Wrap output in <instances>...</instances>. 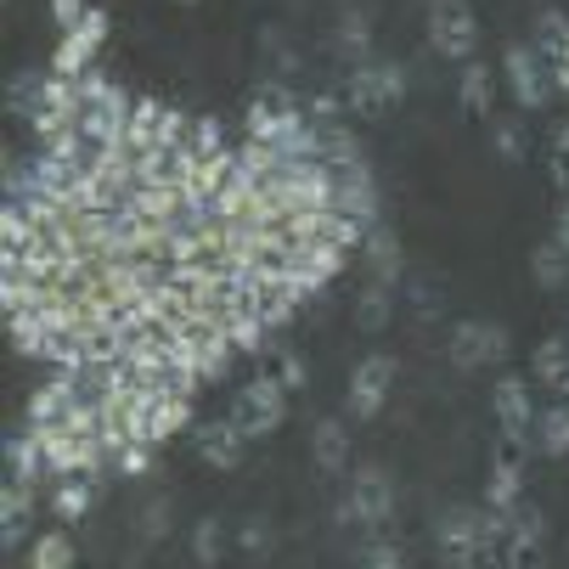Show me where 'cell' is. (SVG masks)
<instances>
[{
    "label": "cell",
    "mask_w": 569,
    "mask_h": 569,
    "mask_svg": "<svg viewBox=\"0 0 569 569\" xmlns=\"http://www.w3.org/2000/svg\"><path fill=\"white\" fill-rule=\"evenodd\" d=\"M552 62H569V34H563V46H558V57Z\"/></svg>",
    "instance_id": "cell-41"
},
{
    "label": "cell",
    "mask_w": 569,
    "mask_h": 569,
    "mask_svg": "<svg viewBox=\"0 0 569 569\" xmlns=\"http://www.w3.org/2000/svg\"><path fill=\"white\" fill-rule=\"evenodd\" d=\"M491 412H497V429H508V435H530L536 429V400H530V383L525 378H497V389H491Z\"/></svg>",
    "instance_id": "cell-13"
},
{
    "label": "cell",
    "mask_w": 569,
    "mask_h": 569,
    "mask_svg": "<svg viewBox=\"0 0 569 569\" xmlns=\"http://www.w3.org/2000/svg\"><path fill=\"white\" fill-rule=\"evenodd\" d=\"M91 508H97V473H62L57 491H51V513L62 525H79Z\"/></svg>",
    "instance_id": "cell-17"
},
{
    "label": "cell",
    "mask_w": 569,
    "mask_h": 569,
    "mask_svg": "<svg viewBox=\"0 0 569 569\" xmlns=\"http://www.w3.org/2000/svg\"><path fill=\"white\" fill-rule=\"evenodd\" d=\"M400 97H406L400 62H356L350 79H345V102H350L361 119H383L389 108H400Z\"/></svg>",
    "instance_id": "cell-4"
},
{
    "label": "cell",
    "mask_w": 569,
    "mask_h": 569,
    "mask_svg": "<svg viewBox=\"0 0 569 569\" xmlns=\"http://www.w3.org/2000/svg\"><path fill=\"white\" fill-rule=\"evenodd\" d=\"M91 7H86V0H51V18H57V29H73L79 18H86Z\"/></svg>",
    "instance_id": "cell-38"
},
{
    "label": "cell",
    "mask_w": 569,
    "mask_h": 569,
    "mask_svg": "<svg viewBox=\"0 0 569 569\" xmlns=\"http://www.w3.org/2000/svg\"><path fill=\"white\" fill-rule=\"evenodd\" d=\"M429 40L440 57L451 62H468L473 46H479V18L468 0H429Z\"/></svg>",
    "instance_id": "cell-5"
},
{
    "label": "cell",
    "mask_w": 569,
    "mask_h": 569,
    "mask_svg": "<svg viewBox=\"0 0 569 569\" xmlns=\"http://www.w3.org/2000/svg\"><path fill=\"white\" fill-rule=\"evenodd\" d=\"M86 395L73 378V367H57V378H46L40 389H29V423H62L73 412V400Z\"/></svg>",
    "instance_id": "cell-12"
},
{
    "label": "cell",
    "mask_w": 569,
    "mask_h": 569,
    "mask_svg": "<svg viewBox=\"0 0 569 569\" xmlns=\"http://www.w3.org/2000/svg\"><path fill=\"white\" fill-rule=\"evenodd\" d=\"M457 102H462V113H473V119H491V108H497V79H491V68H485V62H462Z\"/></svg>",
    "instance_id": "cell-19"
},
{
    "label": "cell",
    "mask_w": 569,
    "mask_h": 569,
    "mask_svg": "<svg viewBox=\"0 0 569 569\" xmlns=\"http://www.w3.org/2000/svg\"><path fill=\"white\" fill-rule=\"evenodd\" d=\"M547 170H552V187H558V192H569V124H558V130H552Z\"/></svg>",
    "instance_id": "cell-34"
},
{
    "label": "cell",
    "mask_w": 569,
    "mask_h": 569,
    "mask_svg": "<svg viewBox=\"0 0 569 569\" xmlns=\"http://www.w3.org/2000/svg\"><path fill=\"white\" fill-rule=\"evenodd\" d=\"M187 152H192V158H214V152H226V130H220V119H192V130H187Z\"/></svg>",
    "instance_id": "cell-30"
},
{
    "label": "cell",
    "mask_w": 569,
    "mask_h": 569,
    "mask_svg": "<svg viewBox=\"0 0 569 569\" xmlns=\"http://www.w3.org/2000/svg\"><path fill=\"white\" fill-rule=\"evenodd\" d=\"M446 356L457 372H479L508 356V333L497 328V321H457V328L446 333Z\"/></svg>",
    "instance_id": "cell-7"
},
{
    "label": "cell",
    "mask_w": 569,
    "mask_h": 569,
    "mask_svg": "<svg viewBox=\"0 0 569 569\" xmlns=\"http://www.w3.org/2000/svg\"><path fill=\"white\" fill-rule=\"evenodd\" d=\"M530 277H536V288H547V293L569 282V254H563V242H558V237H552V242H536Z\"/></svg>",
    "instance_id": "cell-25"
},
{
    "label": "cell",
    "mask_w": 569,
    "mask_h": 569,
    "mask_svg": "<svg viewBox=\"0 0 569 569\" xmlns=\"http://www.w3.org/2000/svg\"><path fill=\"white\" fill-rule=\"evenodd\" d=\"M491 141H497V152L508 158V164H519V158H525V124L519 119H497L491 113Z\"/></svg>",
    "instance_id": "cell-32"
},
{
    "label": "cell",
    "mask_w": 569,
    "mask_h": 569,
    "mask_svg": "<svg viewBox=\"0 0 569 569\" xmlns=\"http://www.w3.org/2000/svg\"><path fill=\"white\" fill-rule=\"evenodd\" d=\"M389 513H395V479L378 462L356 468V479L345 485V497H339V525H356V530L378 536L389 525Z\"/></svg>",
    "instance_id": "cell-2"
},
{
    "label": "cell",
    "mask_w": 569,
    "mask_h": 569,
    "mask_svg": "<svg viewBox=\"0 0 569 569\" xmlns=\"http://www.w3.org/2000/svg\"><path fill=\"white\" fill-rule=\"evenodd\" d=\"M40 86H46V73H40V68H23V73L12 79V91H7V108L29 119V108L40 102Z\"/></svg>",
    "instance_id": "cell-31"
},
{
    "label": "cell",
    "mask_w": 569,
    "mask_h": 569,
    "mask_svg": "<svg viewBox=\"0 0 569 569\" xmlns=\"http://www.w3.org/2000/svg\"><path fill=\"white\" fill-rule=\"evenodd\" d=\"M558 242H563V254H569V209H563V220H558Z\"/></svg>",
    "instance_id": "cell-39"
},
{
    "label": "cell",
    "mask_w": 569,
    "mask_h": 569,
    "mask_svg": "<svg viewBox=\"0 0 569 569\" xmlns=\"http://www.w3.org/2000/svg\"><path fill=\"white\" fill-rule=\"evenodd\" d=\"M497 541H502L497 508H451L440 519V558L446 563H491Z\"/></svg>",
    "instance_id": "cell-1"
},
{
    "label": "cell",
    "mask_w": 569,
    "mask_h": 569,
    "mask_svg": "<svg viewBox=\"0 0 569 569\" xmlns=\"http://www.w3.org/2000/svg\"><path fill=\"white\" fill-rule=\"evenodd\" d=\"M502 68H508V86H513V102H519V108L541 113V108L552 102V73H547V57H541V51H530V46H508Z\"/></svg>",
    "instance_id": "cell-9"
},
{
    "label": "cell",
    "mask_w": 569,
    "mask_h": 569,
    "mask_svg": "<svg viewBox=\"0 0 569 569\" xmlns=\"http://www.w3.org/2000/svg\"><path fill=\"white\" fill-rule=\"evenodd\" d=\"M310 462H316L321 473H345V468H350V429H345V418H321V423H316V435H310Z\"/></svg>",
    "instance_id": "cell-18"
},
{
    "label": "cell",
    "mask_w": 569,
    "mask_h": 569,
    "mask_svg": "<svg viewBox=\"0 0 569 569\" xmlns=\"http://www.w3.org/2000/svg\"><path fill=\"white\" fill-rule=\"evenodd\" d=\"M305 124V108H293L282 91H266L260 102H249V119H242V130H249V141H266V147H288V136Z\"/></svg>",
    "instance_id": "cell-10"
},
{
    "label": "cell",
    "mask_w": 569,
    "mask_h": 569,
    "mask_svg": "<svg viewBox=\"0 0 569 569\" xmlns=\"http://www.w3.org/2000/svg\"><path fill=\"white\" fill-rule=\"evenodd\" d=\"M237 547H242V558H266L271 552V525L266 519H249V525H242V536H237Z\"/></svg>",
    "instance_id": "cell-36"
},
{
    "label": "cell",
    "mask_w": 569,
    "mask_h": 569,
    "mask_svg": "<svg viewBox=\"0 0 569 569\" xmlns=\"http://www.w3.org/2000/svg\"><path fill=\"white\" fill-rule=\"evenodd\" d=\"M152 457H158V446H147V440H136V446H124V451H113V468H119L124 479H141V473H152Z\"/></svg>",
    "instance_id": "cell-33"
},
{
    "label": "cell",
    "mask_w": 569,
    "mask_h": 569,
    "mask_svg": "<svg viewBox=\"0 0 569 569\" xmlns=\"http://www.w3.org/2000/svg\"><path fill=\"white\" fill-rule=\"evenodd\" d=\"M102 40H108V12L91 7L73 29H62V40H57V51H51V68H57V73H86V68H97Z\"/></svg>",
    "instance_id": "cell-8"
},
{
    "label": "cell",
    "mask_w": 569,
    "mask_h": 569,
    "mask_svg": "<svg viewBox=\"0 0 569 569\" xmlns=\"http://www.w3.org/2000/svg\"><path fill=\"white\" fill-rule=\"evenodd\" d=\"M519 502H525V468L491 462V473H485V508L508 513V508H519Z\"/></svg>",
    "instance_id": "cell-22"
},
{
    "label": "cell",
    "mask_w": 569,
    "mask_h": 569,
    "mask_svg": "<svg viewBox=\"0 0 569 569\" xmlns=\"http://www.w3.org/2000/svg\"><path fill=\"white\" fill-rule=\"evenodd\" d=\"M361 254H367V266H372V277H378V282H389V288L400 282V266H406V260H400V242H395V231H389V226H372V231H367Z\"/></svg>",
    "instance_id": "cell-20"
},
{
    "label": "cell",
    "mask_w": 569,
    "mask_h": 569,
    "mask_svg": "<svg viewBox=\"0 0 569 569\" xmlns=\"http://www.w3.org/2000/svg\"><path fill=\"white\" fill-rule=\"evenodd\" d=\"M277 378L288 383V395H299V389L310 383V367H305V356H299V350H277Z\"/></svg>",
    "instance_id": "cell-35"
},
{
    "label": "cell",
    "mask_w": 569,
    "mask_h": 569,
    "mask_svg": "<svg viewBox=\"0 0 569 569\" xmlns=\"http://www.w3.org/2000/svg\"><path fill=\"white\" fill-rule=\"evenodd\" d=\"M389 321H395V293H389V282L372 277V288L356 299V328H361V333H383Z\"/></svg>",
    "instance_id": "cell-24"
},
{
    "label": "cell",
    "mask_w": 569,
    "mask_h": 569,
    "mask_svg": "<svg viewBox=\"0 0 569 569\" xmlns=\"http://www.w3.org/2000/svg\"><path fill=\"white\" fill-rule=\"evenodd\" d=\"M552 395H558V400H563V406H569V378H563V383H558V389H552Z\"/></svg>",
    "instance_id": "cell-40"
},
{
    "label": "cell",
    "mask_w": 569,
    "mask_h": 569,
    "mask_svg": "<svg viewBox=\"0 0 569 569\" xmlns=\"http://www.w3.org/2000/svg\"><path fill=\"white\" fill-rule=\"evenodd\" d=\"M181 7H198V0H181Z\"/></svg>",
    "instance_id": "cell-42"
},
{
    "label": "cell",
    "mask_w": 569,
    "mask_h": 569,
    "mask_svg": "<svg viewBox=\"0 0 569 569\" xmlns=\"http://www.w3.org/2000/svg\"><path fill=\"white\" fill-rule=\"evenodd\" d=\"M282 418H288V383L282 378H254V383H242L237 389V400H231V423L249 435V440H266V435H277L282 429Z\"/></svg>",
    "instance_id": "cell-3"
},
{
    "label": "cell",
    "mask_w": 569,
    "mask_h": 569,
    "mask_svg": "<svg viewBox=\"0 0 569 569\" xmlns=\"http://www.w3.org/2000/svg\"><path fill=\"white\" fill-rule=\"evenodd\" d=\"M530 378H536L541 389H558V383L569 378V339H547V345H536V356H530Z\"/></svg>",
    "instance_id": "cell-26"
},
{
    "label": "cell",
    "mask_w": 569,
    "mask_h": 569,
    "mask_svg": "<svg viewBox=\"0 0 569 569\" xmlns=\"http://www.w3.org/2000/svg\"><path fill=\"white\" fill-rule=\"evenodd\" d=\"M361 563H372V569H400V563H406V547H395V541H372V547L361 552Z\"/></svg>",
    "instance_id": "cell-37"
},
{
    "label": "cell",
    "mask_w": 569,
    "mask_h": 569,
    "mask_svg": "<svg viewBox=\"0 0 569 569\" xmlns=\"http://www.w3.org/2000/svg\"><path fill=\"white\" fill-rule=\"evenodd\" d=\"M530 440H536L541 457H569V406H563V400H552L547 412H536Z\"/></svg>",
    "instance_id": "cell-21"
},
{
    "label": "cell",
    "mask_w": 569,
    "mask_h": 569,
    "mask_svg": "<svg viewBox=\"0 0 569 569\" xmlns=\"http://www.w3.org/2000/svg\"><path fill=\"white\" fill-rule=\"evenodd\" d=\"M79 552H73V541L62 536V530H46V536H34V547H29V569H68Z\"/></svg>",
    "instance_id": "cell-28"
},
{
    "label": "cell",
    "mask_w": 569,
    "mask_h": 569,
    "mask_svg": "<svg viewBox=\"0 0 569 569\" xmlns=\"http://www.w3.org/2000/svg\"><path fill=\"white\" fill-rule=\"evenodd\" d=\"M192 558L198 563H220L226 558V525L220 519H198L192 525Z\"/></svg>",
    "instance_id": "cell-29"
},
{
    "label": "cell",
    "mask_w": 569,
    "mask_h": 569,
    "mask_svg": "<svg viewBox=\"0 0 569 569\" xmlns=\"http://www.w3.org/2000/svg\"><path fill=\"white\" fill-rule=\"evenodd\" d=\"M541 536H547V519L541 508H508L502 513V541H497V563H530L541 552Z\"/></svg>",
    "instance_id": "cell-11"
},
{
    "label": "cell",
    "mask_w": 569,
    "mask_h": 569,
    "mask_svg": "<svg viewBox=\"0 0 569 569\" xmlns=\"http://www.w3.org/2000/svg\"><path fill=\"white\" fill-rule=\"evenodd\" d=\"M158 124H164V102H152V97H141L136 108H130V124H124V147L141 158L147 147H158Z\"/></svg>",
    "instance_id": "cell-23"
},
{
    "label": "cell",
    "mask_w": 569,
    "mask_h": 569,
    "mask_svg": "<svg viewBox=\"0 0 569 569\" xmlns=\"http://www.w3.org/2000/svg\"><path fill=\"white\" fill-rule=\"evenodd\" d=\"M395 378H400V361L395 356H383V350H372L367 361H356V372H350V418H378L383 412V400L395 395Z\"/></svg>",
    "instance_id": "cell-6"
},
{
    "label": "cell",
    "mask_w": 569,
    "mask_h": 569,
    "mask_svg": "<svg viewBox=\"0 0 569 569\" xmlns=\"http://www.w3.org/2000/svg\"><path fill=\"white\" fill-rule=\"evenodd\" d=\"M29 525H34V485L7 473V485H0V547L12 552L29 536Z\"/></svg>",
    "instance_id": "cell-14"
},
{
    "label": "cell",
    "mask_w": 569,
    "mask_h": 569,
    "mask_svg": "<svg viewBox=\"0 0 569 569\" xmlns=\"http://www.w3.org/2000/svg\"><path fill=\"white\" fill-rule=\"evenodd\" d=\"M333 46H339V57L345 62H367V46H372V23H367V12H339V34H333Z\"/></svg>",
    "instance_id": "cell-27"
},
{
    "label": "cell",
    "mask_w": 569,
    "mask_h": 569,
    "mask_svg": "<svg viewBox=\"0 0 569 569\" xmlns=\"http://www.w3.org/2000/svg\"><path fill=\"white\" fill-rule=\"evenodd\" d=\"M192 423V395H176V389H164V395H152V412H147V446H158L164 451L181 429Z\"/></svg>",
    "instance_id": "cell-15"
},
{
    "label": "cell",
    "mask_w": 569,
    "mask_h": 569,
    "mask_svg": "<svg viewBox=\"0 0 569 569\" xmlns=\"http://www.w3.org/2000/svg\"><path fill=\"white\" fill-rule=\"evenodd\" d=\"M242 451H249V435H242L231 418H226V423H203V429H198V457H203L209 468L231 473V468L242 462Z\"/></svg>",
    "instance_id": "cell-16"
}]
</instances>
